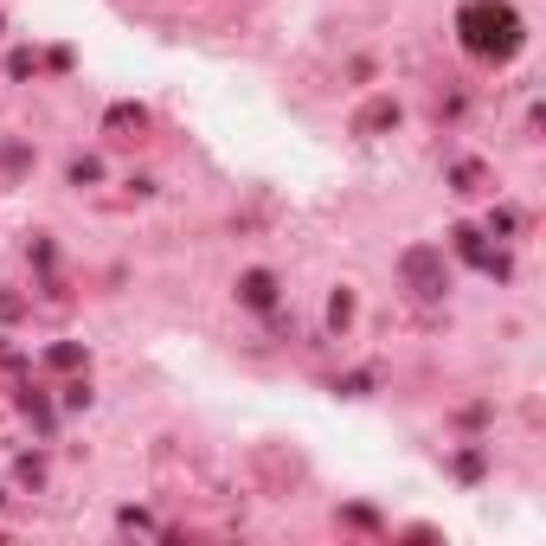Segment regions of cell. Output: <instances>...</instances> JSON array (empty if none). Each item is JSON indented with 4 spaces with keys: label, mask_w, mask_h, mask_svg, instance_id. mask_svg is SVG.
<instances>
[{
    "label": "cell",
    "mask_w": 546,
    "mask_h": 546,
    "mask_svg": "<svg viewBox=\"0 0 546 546\" xmlns=\"http://www.w3.org/2000/svg\"><path fill=\"white\" fill-rule=\"evenodd\" d=\"M97 174H103V168H97L90 155H84V161H71V180H78V187H84V180H97Z\"/></svg>",
    "instance_id": "cell-6"
},
{
    "label": "cell",
    "mask_w": 546,
    "mask_h": 546,
    "mask_svg": "<svg viewBox=\"0 0 546 546\" xmlns=\"http://www.w3.org/2000/svg\"><path fill=\"white\" fill-rule=\"evenodd\" d=\"M463 45L482 58H508L514 45H521V13L508 7V0H469L463 7Z\"/></svg>",
    "instance_id": "cell-1"
},
{
    "label": "cell",
    "mask_w": 546,
    "mask_h": 546,
    "mask_svg": "<svg viewBox=\"0 0 546 546\" xmlns=\"http://www.w3.org/2000/svg\"><path fill=\"white\" fill-rule=\"evenodd\" d=\"M457 251H463L476 270H489V277H508V257H502V251H489L476 232H457Z\"/></svg>",
    "instance_id": "cell-3"
},
{
    "label": "cell",
    "mask_w": 546,
    "mask_h": 546,
    "mask_svg": "<svg viewBox=\"0 0 546 546\" xmlns=\"http://www.w3.org/2000/svg\"><path fill=\"white\" fill-rule=\"evenodd\" d=\"M238 296H245L251 309H270V302H277V277H270V270H251V277L238 283Z\"/></svg>",
    "instance_id": "cell-4"
},
{
    "label": "cell",
    "mask_w": 546,
    "mask_h": 546,
    "mask_svg": "<svg viewBox=\"0 0 546 546\" xmlns=\"http://www.w3.org/2000/svg\"><path fill=\"white\" fill-rule=\"evenodd\" d=\"M405 283H412L424 302H437V296H444V283H450L444 277V251H424V245L405 251Z\"/></svg>",
    "instance_id": "cell-2"
},
{
    "label": "cell",
    "mask_w": 546,
    "mask_h": 546,
    "mask_svg": "<svg viewBox=\"0 0 546 546\" xmlns=\"http://www.w3.org/2000/svg\"><path fill=\"white\" fill-rule=\"evenodd\" d=\"M129 123L142 129V110H129V103H123V110H110V129H129Z\"/></svg>",
    "instance_id": "cell-5"
}]
</instances>
